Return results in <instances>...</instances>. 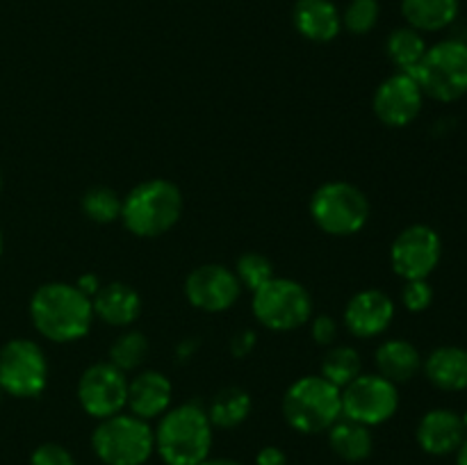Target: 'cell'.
I'll return each mask as SVG.
<instances>
[{
    "label": "cell",
    "mask_w": 467,
    "mask_h": 465,
    "mask_svg": "<svg viewBox=\"0 0 467 465\" xmlns=\"http://www.w3.org/2000/svg\"><path fill=\"white\" fill-rule=\"evenodd\" d=\"M30 319L36 333L50 342H76L91 331L94 305L76 283L50 281L35 290L30 299Z\"/></svg>",
    "instance_id": "cell-1"
},
{
    "label": "cell",
    "mask_w": 467,
    "mask_h": 465,
    "mask_svg": "<svg viewBox=\"0 0 467 465\" xmlns=\"http://www.w3.org/2000/svg\"><path fill=\"white\" fill-rule=\"evenodd\" d=\"M155 433V454L164 465H201L213 451L214 427L205 406L196 401L171 406L158 424Z\"/></svg>",
    "instance_id": "cell-2"
},
{
    "label": "cell",
    "mask_w": 467,
    "mask_h": 465,
    "mask_svg": "<svg viewBox=\"0 0 467 465\" xmlns=\"http://www.w3.org/2000/svg\"><path fill=\"white\" fill-rule=\"evenodd\" d=\"M182 217V191L167 178L140 182L123 196L121 222L135 237H160Z\"/></svg>",
    "instance_id": "cell-3"
},
{
    "label": "cell",
    "mask_w": 467,
    "mask_h": 465,
    "mask_svg": "<svg viewBox=\"0 0 467 465\" xmlns=\"http://www.w3.org/2000/svg\"><path fill=\"white\" fill-rule=\"evenodd\" d=\"M281 410L296 433H327L342 418V390L322 374L299 377L283 395Z\"/></svg>",
    "instance_id": "cell-4"
},
{
    "label": "cell",
    "mask_w": 467,
    "mask_h": 465,
    "mask_svg": "<svg viewBox=\"0 0 467 465\" xmlns=\"http://www.w3.org/2000/svg\"><path fill=\"white\" fill-rule=\"evenodd\" d=\"M91 450L103 465H144L155 454V433L150 422L121 413L99 419L91 433Z\"/></svg>",
    "instance_id": "cell-5"
},
{
    "label": "cell",
    "mask_w": 467,
    "mask_h": 465,
    "mask_svg": "<svg viewBox=\"0 0 467 465\" xmlns=\"http://www.w3.org/2000/svg\"><path fill=\"white\" fill-rule=\"evenodd\" d=\"M310 219L322 232L351 237L369 222V199L360 187L347 181H328L313 191L308 203Z\"/></svg>",
    "instance_id": "cell-6"
},
{
    "label": "cell",
    "mask_w": 467,
    "mask_h": 465,
    "mask_svg": "<svg viewBox=\"0 0 467 465\" xmlns=\"http://www.w3.org/2000/svg\"><path fill=\"white\" fill-rule=\"evenodd\" d=\"M251 310L255 322L269 331H296L313 319V296L295 278L274 276L251 292Z\"/></svg>",
    "instance_id": "cell-7"
},
{
    "label": "cell",
    "mask_w": 467,
    "mask_h": 465,
    "mask_svg": "<svg viewBox=\"0 0 467 465\" xmlns=\"http://www.w3.org/2000/svg\"><path fill=\"white\" fill-rule=\"evenodd\" d=\"M410 73L427 98L456 103L467 96V44L461 39H445L429 46L422 62Z\"/></svg>",
    "instance_id": "cell-8"
},
{
    "label": "cell",
    "mask_w": 467,
    "mask_h": 465,
    "mask_svg": "<svg viewBox=\"0 0 467 465\" xmlns=\"http://www.w3.org/2000/svg\"><path fill=\"white\" fill-rule=\"evenodd\" d=\"M48 360L27 337H14L0 349V388L16 399H32L46 390Z\"/></svg>",
    "instance_id": "cell-9"
},
{
    "label": "cell",
    "mask_w": 467,
    "mask_h": 465,
    "mask_svg": "<svg viewBox=\"0 0 467 465\" xmlns=\"http://www.w3.org/2000/svg\"><path fill=\"white\" fill-rule=\"evenodd\" d=\"M400 410V386L381 374H360L342 388V418L365 427H381Z\"/></svg>",
    "instance_id": "cell-10"
},
{
    "label": "cell",
    "mask_w": 467,
    "mask_h": 465,
    "mask_svg": "<svg viewBox=\"0 0 467 465\" xmlns=\"http://www.w3.org/2000/svg\"><path fill=\"white\" fill-rule=\"evenodd\" d=\"M442 260V240L436 228L427 223H410L392 240V272L404 281L429 278Z\"/></svg>",
    "instance_id": "cell-11"
},
{
    "label": "cell",
    "mask_w": 467,
    "mask_h": 465,
    "mask_svg": "<svg viewBox=\"0 0 467 465\" xmlns=\"http://www.w3.org/2000/svg\"><path fill=\"white\" fill-rule=\"evenodd\" d=\"M78 404L89 418L105 419L126 410L128 377L109 360L89 365L78 378Z\"/></svg>",
    "instance_id": "cell-12"
},
{
    "label": "cell",
    "mask_w": 467,
    "mask_h": 465,
    "mask_svg": "<svg viewBox=\"0 0 467 465\" xmlns=\"http://www.w3.org/2000/svg\"><path fill=\"white\" fill-rule=\"evenodd\" d=\"M185 296L201 313H226L240 301L242 285L226 264L208 263L192 269L185 278Z\"/></svg>",
    "instance_id": "cell-13"
},
{
    "label": "cell",
    "mask_w": 467,
    "mask_h": 465,
    "mask_svg": "<svg viewBox=\"0 0 467 465\" xmlns=\"http://www.w3.org/2000/svg\"><path fill=\"white\" fill-rule=\"evenodd\" d=\"M424 91L413 73L395 71L374 91L372 109L388 128H406L422 114Z\"/></svg>",
    "instance_id": "cell-14"
},
{
    "label": "cell",
    "mask_w": 467,
    "mask_h": 465,
    "mask_svg": "<svg viewBox=\"0 0 467 465\" xmlns=\"http://www.w3.org/2000/svg\"><path fill=\"white\" fill-rule=\"evenodd\" d=\"M395 319V301L377 287L360 290L347 301L342 324L347 331L360 340H369L390 328Z\"/></svg>",
    "instance_id": "cell-15"
},
{
    "label": "cell",
    "mask_w": 467,
    "mask_h": 465,
    "mask_svg": "<svg viewBox=\"0 0 467 465\" xmlns=\"http://www.w3.org/2000/svg\"><path fill=\"white\" fill-rule=\"evenodd\" d=\"M467 436L463 415L451 408H431L420 418L415 440L429 456H451Z\"/></svg>",
    "instance_id": "cell-16"
},
{
    "label": "cell",
    "mask_w": 467,
    "mask_h": 465,
    "mask_svg": "<svg viewBox=\"0 0 467 465\" xmlns=\"http://www.w3.org/2000/svg\"><path fill=\"white\" fill-rule=\"evenodd\" d=\"M173 386L167 374L158 369H141L128 378V413L153 422L171 408Z\"/></svg>",
    "instance_id": "cell-17"
},
{
    "label": "cell",
    "mask_w": 467,
    "mask_h": 465,
    "mask_svg": "<svg viewBox=\"0 0 467 465\" xmlns=\"http://www.w3.org/2000/svg\"><path fill=\"white\" fill-rule=\"evenodd\" d=\"M91 305H94V317L103 319L114 328L132 326L141 315L140 292L123 281L100 285V290L91 299Z\"/></svg>",
    "instance_id": "cell-18"
},
{
    "label": "cell",
    "mask_w": 467,
    "mask_h": 465,
    "mask_svg": "<svg viewBox=\"0 0 467 465\" xmlns=\"http://www.w3.org/2000/svg\"><path fill=\"white\" fill-rule=\"evenodd\" d=\"M292 21L296 32L315 44H328L342 30V14L331 0H296Z\"/></svg>",
    "instance_id": "cell-19"
},
{
    "label": "cell",
    "mask_w": 467,
    "mask_h": 465,
    "mask_svg": "<svg viewBox=\"0 0 467 465\" xmlns=\"http://www.w3.org/2000/svg\"><path fill=\"white\" fill-rule=\"evenodd\" d=\"M422 372L433 388L442 392L467 390V349L456 345L436 346L422 360Z\"/></svg>",
    "instance_id": "cell-20"
},
{
    "label": "cell",
    "mask_w": 467,
    "mask_h": 465,
    "mask_svg": "<svg viewBox=\"0 0 467 465\" xmlns=\"http://www.w3.org/2000/svg\"><path fill=\"white\" fill-rule=\"evenodd\" d=\"M422 354L418 346L404 337H392L379 345L374 351V365H377V374L383 378L392 381L395 386L409 383L415 378V374L422 369Z\"/></svg>",
    "instance_id": "cell-21"
},
{
    "label": "cell",
    "mask_w": 467,
    "mask_h": 465,
    "mask_svg": "<svg viewBox=\"0 0 467 465\" xmlns=\"http://www.w3.org/2000/svg\"><path fill=\"white\" fill-rule=\"evenodd\" d=\"M461 0H401L406 26L418 32L447 30L459 18Z\"/></svg>",
    "instance_id": "cell-22"
},
{
    "label": "cell",
    "mask_w": 467,
    "mask_h": 465,
    "mask_svg": "<svg viewBox=\"0 0 467 465\" xmlns=\"http://www.w3.org/2000/svg\"><path fill=\"white\" fill-rule=\"evenodd\" d=\"M328 447L333 454L347 463H363L374 451L372 429L354 419L340 418L328 429Z\"/></svg>",
    "instance_id": "cell-23"
},
{
    "label": "cell",
    "mask_w": 467,
    "mask_h": 465,
    "mask_svg": "<svg viewBox=\"0 0 467 465\" xmlns=\"http://www.w3.org/2000/svg\"><path fill=\"white\" fill-rule=\"evenodd\" d=\"M205 410L214 429H237L249 419L254 401L244 388L228 386L213 397Z\"/></svg>",
    "instance_id": "cell-24"
},
{
    "label": "cell",
    "mask_w": 467,
    "mask_h": 465,
    "mask_svg": "<svg viewBox=\"0 0 467 465\" xmlns=\"http://www.w3.org/2000/svg\"><path fill=\"white\" fill-rule=\"evenodd\" d=\"M429 44L422 32L413 27H395L386 39V55L397 71H415L418 64L422 62Z\"/></svg>",
    "instance_id": "cell-25"
},
{
    "label": "cell",
    "mask_w": 467,
    "mask_h": 465,
    "mask_svg": "<svg viewBox=\"0 0 467 465\" xmlns=\"http://www.w3.org/2000/svg\"><path fill=\"white\" fill-rule=\"evenodd\" d=\"M319 374L342 390V388L349 386L356 377L363 374V358H360L358 349H354V346L333 345L328 346L327 354L322 356Z\"/></svg>",
    "instance_id": "cell-26"
},
{
    "label": "cell",
    "mask_w": 467,
    "mask_h": 465,
    "mask_svg": "<svg viewBox=\"0 0 467 465\" xmlns=\"http://www.w3.org/2000/svg\"><path fill=\"white\" fill-rule=\"evenodd\" d=\"M82 214L94 223H112L121 219L123 199L112 187L96 185L82 194L80 199Z\"/></svg>",
    "instance_id": "cell-27"
},
{
    "label": "cell",
    "mask_w": 467,
    "mask_h": 465,
    "mask_svg": "<svg viewBox=\"0 0 467 465\" xmlns=\"http://www.w3.org/2000/svg\"><path fill=\"white\" fill-rule=\"evenodd\" d=\"M149 358V337L140 331H123L109 346V363L121 372H137Z\"/></svg>",
    "instance_id": "cell-28"
},
{
    "label": "cell",
    "mask_w": 467,
    "mask_h": 465,
    "mask_svg": "<svg viewBox=\"0 0 467 465\" xmlns=\"http://www.w3.org/2000/svg\"><path fill=\"white\" fill-rule=\"evenodd\" d=\"M233 272H235L242 290L255 292L260 285H265L269 278H274V264L267 255L255 253V251H246V253H242L240 258H237Z\"/></svg>",
    "instance_id": "cell-29"
},
{
    "label": "cell",
    "mask_w": 467,
    "mask_h": 465,
    "mask_svg": "<svg viewBox=\"0 0 467 465\" xmlns=\"http://www.w3.org/2000/svg\"><path fill=\"white\" fill-rule=\"evenodd\" d=\"M379 16H381L379 0H349L342 12V27L356 36L369 35L377 27Z\"/></svg>",
    "instance_id": "cell-30"
},
{
    "label": "cell",
    "mask_w": 467,
    "mask_h": 465,
    "mask_svg": "<svg viewBox=\"0 0 467 465\" xmlns=\"http://www.w3.org/2000/svg\"><path fill=\"white\" fill-rule=\"evenodd\" d=\"M401 304L409 313H424L433 304V287L429 278H418V281H404L401 290Z\"/></svg>",
    "instance_id": "cell-31"
},
{
    "label": "cell",
    "mask_w": 467,
    "mask_h": 465,
    "mask_svg": "<svg viewBox=\"0 0 467 465\" xmlns=\"http://www.w3.org/2000/svg\"><path fill=\"white\" fill-rule=\"evenodd\" d=\"M30 465H76V459L59 442H44L32 451Z\"/></svg>",
    "instance_id": "cell-32"
},
{
    "label": "cell",
    "mask_w": 467,
    "mask_h": 465,
    "mask_svg": "<svg viewBox=\"0 0 467 465\" xmlns=\"http://www.w3.org/2000/svg\"><path fill=\"white\" fill-rule=\"evenodd\" d=\"M337 333H340V326H337V319L331 317V315H317L315 319H310V336H313L315 345L328 349V346L336 345Z\"/></svg>",
    "instance_id": "cell-33"
},
{
    "label": "cell",
    "mask_w": 467,
    "mask_h": 465,
    "mask_svg": "<svg viewBox=\"0 0 467 465\" xmlns=\"http://www.w3.org/2000/svg\"><path fill=\"white\" fill-rule=\"evenodd\" d=\"M254 346H255V333L249 331V328L237 331L235 336L231 337V354L235 356V358H244V356H249L251 351H254Z\"/></svg>",
    "instance_id": "cell-34"
},
{
    "label": "cell",
    "mask_w": 467,
    "mask_h": 465,
    "mask_svg": "<svg viewBox=\"0 0 467 465\" xmlns=\"http://www.w3.org/2000/svg\"><path fill=\"white\" fill-rule=\"evenodd\" d=\"M255 465H290L287 454L276 445H265L263 450L255 454Z\"/></svg>",
    "instance_id": "cell-35"
},
{
    "label": "cell",
    "mask_w": 467,
    "mask_h": 465,
    "mask_svg": "<svg viewBox=\"0 0 467 465\" xmlns=\"http://www.w3.org/2000/svg\"><path fill=\"white\" fill-rule=\"evenodd\" d=\"M100 285H103V283L99 281V276H96V274H85V276H80L76 281V287L80 292H85L87 296H89V299H94L96 296V292L100 290Z\"/></svg>",
    "instance_id": "cell-36"
},
{
    "label": "cell",
    "mask_w": 467,
    "mask_h": 465,
    "mask_svg": "<svg viewBox=\"0 0 467 465\" xmlns=\"http://www.w3.org/2000/svg\"><path fill=\"white\" fill-rule=\"evenodd\" d=\"M201 465H244V463H240V460H233V459H213V456H210V459L203 460Z\"/></svg>",
    "instance_id": "cell-37"
},
{
    "label": "cell",
    "mask_w": 467,
    "mask_h": 465,
    "mask_svg": "<svg viewBox=\"0 0 467 465\" xmlns=\"http://www.w3.org/2000/svg\"><path fill=\"white\" fill-rule=\"evenodd\" d=\"M456 465H467V436L463 445H461L459 451H456Z\"/></svg>",
    "instance_id": "cell-38"
},
{
    "label": "cell",
    "mask_w": 467,
    "mask_h": 465,
    "mask_svg": "<svg viewBox=\"0 0 467 465\" xmlns=\"http://www.w3.org/2000/svg\"><path fill=\"white\" fill-rule=\"evenodd\" d=\"M3 249H5V237H3V231H0V255H3Z\"/></svg>",
    "instance_id": "cell-39"
},
{
    "label": "cell",
    "mask_w": 467,
    "mask_h": 465,
    "mask_svg": "<svg viewBox=\"0 0 467 465\" xmlns=\"http://www.w3.org/2000/svg\"><path fill=\"white\" fill-rule=\"evenodd\" d=\"M3 182H5V178H3V169H0V190H3Z\"/></svg>",
    "instance_id": "cell-40"
},
{
    "label": "cell",
    "mask_w": 467,
    "mask_h": 465,
    "mask_svg": "<svg viewBox=\"0 0 467 465\" xmlns=\"http://www.w3.org/2000/svg\"><path fill=\"white\" fill-rule=\"evenodd\" d=\"M463 422H465V429H467V413L463 415Z\"/></svg>",
    "instance_id": "cell-41"
},
{
    "label": "cell",
    "mask_w": 467,
    "mask_h": 465,
    "mask_svg": "<svg viewBox=\"0 0 467 465\" xmlns=\"http://www.w3.org/2000/svg\"><path fill=\"white\" fill-rule=\"evenodd\" d=\"M3 395H5V392H3V388H0V399H3Z\"/></svg>",
    "instance_id": "cell-42"
}]
</instances>
